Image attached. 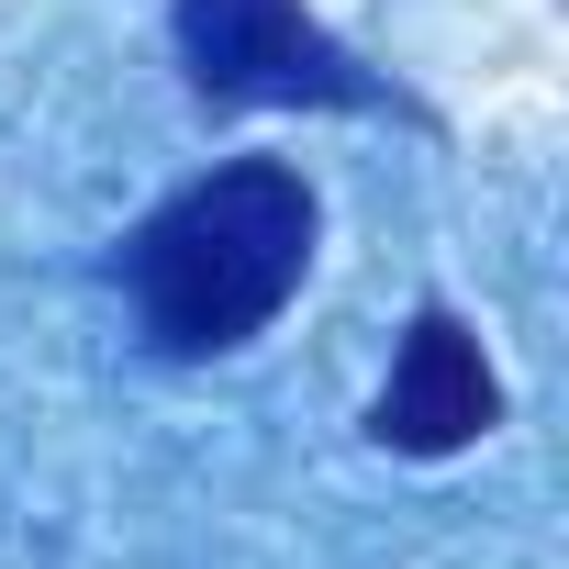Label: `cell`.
Masks as SVG:
<instances>
[{
	"label": "cell",
	"instance_id": "1",
	"mask_svg": "<svg viewBox=\"0 0 569 569\" xmlns=\"http://www.w3.org/2000/svg\"><path fill=\"white\" fill-rule=\"evenodd\" d=\"M302 268H313V179L279 157H223L212 179L168 190L112 257L134 325L168 358H223L268 336L291 313Z\"/></svg>",
	"mask_w": 569,
	"mask_h": 569
},
{
	"label": "cell",
	"instance_id": "3",
	"mask_svg": "<svg viewBox=\"0 0 569 569\" xmlns=\"http://www.w3.org/2000/svg\"><path fill=\"white\" fill-rule=\"evenodd\" d=\"M491 425H502V380H491L480 336L447 302H425L413 336H402V358H391V380H380V402H369V436L402 447V458H458Z\"/></svg>",
	"mask_w": 569,
	"mask_h": 569
},
{
	"label": "cell",
	"instance_id": "2",
	"mask_svg": "<svg viewBox=\"0 0 569 569\" xmlns=\"http://www.w3.org/2000/svg\"><path fill=\"white\" fill-rule=\"evenodd\" d=\"M179 68L212 112H246V101H380V79L302 12V0H179Z\"/></svg>",
	"mask_w": 569,
	"mask_h": 569
}]
</instances>
